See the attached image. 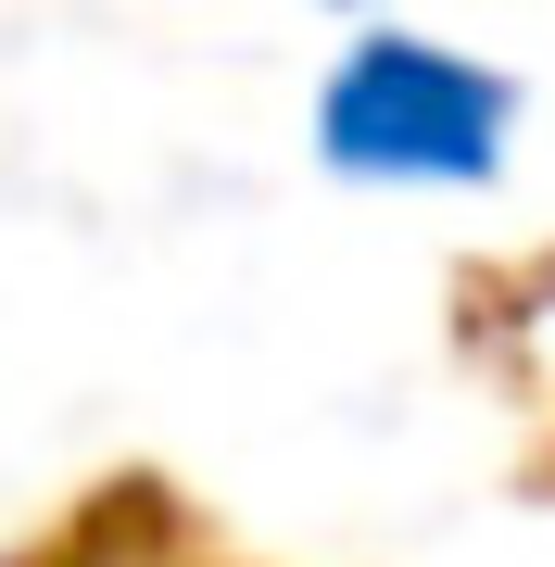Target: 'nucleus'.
Wrapping results in <instances>:
<instances>
[{"instance_id":"f257e3e1","label":"nucleus","mask_w":555,"mask_h":567,"mask_svg":"<svg viewBox=\"0 0 555 567\" xmlns=\"http://www.w3.org/2000/svg\"><path fill=\"white\" fill-rule=\"evenodd\" d=\"M517 140V76L454 39H417V25H367L329 89H316V152L341 164V177H493Z\"/></svg>"}]
</instances>
